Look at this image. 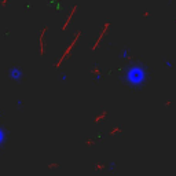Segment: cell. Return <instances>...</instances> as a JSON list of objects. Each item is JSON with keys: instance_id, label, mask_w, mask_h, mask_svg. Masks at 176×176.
I'll return each instance as SVG.
<instances>
[{"instance_id": "cell-1", "label": "cell", "mask_w": 176, "mask_h": 176, "mask_svg": "<svg viewBox=\"0 0 176 176\" xmlns=\"http://www.w3.org/2000/svg\"><path fill=\"white\" fill-rule=\"evenodd\" d=\"M79 36H80V32H79V33H77V35H76L74 40H73V43H72V44H70V46H69V47H68V50H66V51H65V52H63V55H62V57H61V59H59V62H58V63H57V68H58V66H59V65H61V62H62V61H63V59H65V58H68L69 52H70V51H72V50H73V47H74V43H76V41H77V39H79Z\"/></svg>"}]
</instances>
